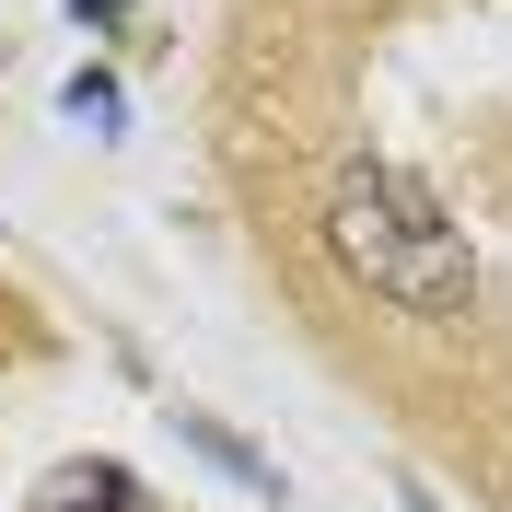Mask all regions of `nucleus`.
Masks as SVG:
<instances>
[{"label":"nucleus","instance_id":"obj_2","mask_svg":"<svg viewBox=\"0 0 512 512\" xmlns=\"http://www.w3.org/2000/svg\"><path fill=\"white\" fill-rule=\"evenodd\" d=\"M163 419H175V443H187L198 466H222V478L245 489V501H291V489H280V466H268V454H256L245 431H222L210 408H163Z\"/></svg>","mask_w":512,"mask_h":512},{"label":"nucleus","instance_id":"obj_1","mask_svg":"<svg viewBox=\"0 0 512 512\" xmlns=\"http://www.w3.org/2000/svg\"><path fill=\"white\" fill-rule=\"evenodd\" d=\"M326 245H338V268H350L373 303H396V315L443 326L478 303V256H466V233L431 210V187H408L396 163L350 152L338 175H326Z\"/></svg>","mask_w":512,"mask_h":512},{"label":"nucleus","instance_id":"obj_4","mask_svg":"<svg viewBox=\"0 0 512 512\" xmlns=\"http://www.w3.org/2000/svg\"><path fill=\"white\" fill-rule=\"evenodd\" d=\"M59 117H70V128H94V140H128V82H117L105 59H82V70L59 82Z\"/></svg>","mask_w":512,"mask_h":512},{"label":"nucleus","instance_id":"obj_5","mask_svg":"<svg viewBox=\"0 0 512 512\" xmlns=\"http://www.w3.org/2000/svg\"><path fill=\"white\" fill-rule=\"evenodd\" d=\"M70 24L82 35H128V0H70Z\"/></svg>","mask_w":512,"mask_h":512},{"label":"nucleus","instance_id":"obj_3","mask_svg":"<svg viewBox=\"0 0 512 512\" xmlns=\"http://www.w3.org/2000/svg\"><path fill=\"white\" fill-rule=\"evenodd\" d=\"M128 501H140V478H128L117 454H94V466H59L24 512H128Z\"/></svg>","mask_w":512,"mask_h":512}]
</instances>
